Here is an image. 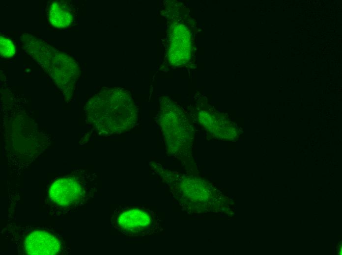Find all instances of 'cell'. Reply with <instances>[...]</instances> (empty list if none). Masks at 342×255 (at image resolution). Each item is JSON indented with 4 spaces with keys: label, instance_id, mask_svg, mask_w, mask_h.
Wrapping results in <instances>:
<instances>
[{
    "label": "cell",
    "instance_id": "6da1fadb",
    "mask_svg": "<svg viewBox=\"0 0 342 255\" xmlns=\"http://www.w3.org/2000/svg\"><path fill=\"white\" fill-rule=\"evenodd\" d=\"M114 221L115 226L128 235L146 234L151 218L145 209L131 208L119 210Z\"/></svg>",
    "mask_w": 342,
    "mask_h": 255
},
{
    "label": "cell",
    "instance_id": "7a4b0ae2",
    "mask_svg": "<svg viewBox=\"0 0 342 255\" xmlns=\"http://www.w3.org/2000/svg\"><path fill=\"white\" fill-rule=\"evenodd\" d=\"M25 249L30 255H54L59 250V243L53 235L41 231L31 233L24 242Z\"/></svg>",
    "mask_w": 342,
    "mask_h": 255
},
{
    "label": "cell",
    "instance_id": "3957f363",
    "mask_svg": "<svg viewBox=\"0 0 342 255\" xmlns=\"http://www.w3.org/2000/svg\"><path fill=\"white\" fill-rule=\"evenodd\" d=\"M82 191L76 182L64 179L57 181L52 185L50 195L55 203L59 205H68L79 199Z\"/></svg>",
    "mask_w": 342,
    "mask_h": 255
},
{
    "label": "cell",
    "instance_id": "277c9868",
    "mask_svg": "<svg viewBox=\"0 0 342 255\" xmlns=\"http://www.w3.org/2000/svg\"><path fill=\"white\" fill-rule=\"evenodd\" d=\"M49 20L52 25L58 28L68 26L72 21L70 12L58 2H53L50 7Z\"/></svg>",
    "mask_w": 342,
    "mask_h": 255
},
{
    "label": "cell",
    "instance_id": "5b68a950",
    "mask_svg": "<svg viewBox=\"0 0 342 255\" xmlns=\"http://www.w3.org/2000/svg\"><path fill=\"white\" fill-rule=\"evenodd\" d=\"M0 51L1 56L9 58L14 55L15 49L13 43L9 39L0 36Z\"/></svg>",
    "mask_w": 342,
    "mask_h": 255
}]
</instances>
